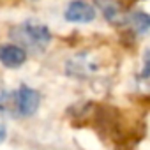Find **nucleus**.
<instances>
[{
    "instance_id": "obj_1",
    "label": "nucleus",
    "mask_w": 150,
    "mask_h": 150,
    "mask_svg": "<svg viewBox=\"0 0 150 150\" xmlns=\"http://www.w3.org/2000/svg\"><path fill=\"white\" fill-rule=\"evenodd\" d=\"M11 39L25 51H42L51 42V32L42 23L25 21L11 28Z\"/></svg>"
},
{
    "instance_id": "obj_2",
    "label": "nucleus",
    "mask_w": 150,
    "mask_h": 150,
    "mask_svg": "<svg viewBox=\"0 0 150 150\" xmlns=\"http://www.w3.org/2000/svg\"><path fill=\"white\" fill-rule=\"evenodd\" d=\"M13 104H14V113H18L20 117H32L39 110L41 94L35 88L21 85L16 92H13Z\"/></svg>"
},
{
    "instance_id": "obj_3",
    "label": "nucleus",
    "mask_w": 150,
    "mask_h": 150,
    "mask_svg": "<svg viewBox=\"0 0 150 150\" xmlns=\"http://www.w3.org/2000/svg\"><path fill=\"white\" fill-rule=\"evenodd\" d=\"M64 18L71 23H90L96 20V7L85 0H72L64 13Z\"/></svg>"
},
{
    "instance_id": "obj_4",
    "label": "nucleus",
    "mask_w": 150,
    "mask_h": 150,
    "mask_svg": "<svg viewBox=\"0 0 150 150\" xmlns=\"http://www.w3.org/2000/svg\"><path fill=\"white\" fill-rule=\"evenodd\" d=\"M25 62H27V51L21 46H18L16 42L0 44V64L4 67L16 69V67H21Z\"/></svg>"
},
{
    "instance_id": "obj_5",
    "label": "nucleus",
    "mask_w": 150,
    "mask_h": 150,
    "mask_svg": "<svg viewBox=\"0 0 150 150\" xmlns=\"http://www.w3.org/2000/svg\"><path fill=\"white\" fill-rule=\"evenodd\" d=\"M94 2H96V6L101 9L103 16H104L110 23L120 25V23L125 21V14H124V9H122V6H120L118 0H94Z\"/></svg>"
},
{
    "instance_id": "obj_6",
    "label": "nucleus",
    "mask_w": 150,
    "mask_h": 150,
    "mask_svg": "<svg viewBox=\"0 0 150 150\" xmlns=\"http://www.w3.org/2000/svg\"><path fill=\"white\" fill-rule=\"evenodd\" d=\"M125 23L136 35H143L150 30V14H146L143 11L131 13L129 16H125Z\"/></svg>"
},
{
    "instance_id": "obj_7",
    "label": "nucleus",
    "mask_w": 150,
    "mask_h": 150,
    "mask_svg": "<svg viewBox=\"0 0 150 150\" xmlns=\"http://www.w3.org/2000/svg\"><path fill=\"white\" fill-rule=\"evenodd\" d=\"M139 78L141 80H146L150 78V50L145 53L143 57V67H141V72H139Z\"/></svg>"
},
{
    "instance_id": "obj_8",
    "label": "nucleus",
    "mask_w": 150,
    "mask_h": 150,
    "mask_svg": "<svg viewBox=\"0 0 150 150\" xmlns=\"http://www.w3.org/2000/svg\"><path fill=\"white\" fill-rule=\"evenodd\" d=\"M6 138H7V131H6V127L2 124H0V143H2Z\"/></svg>"
}]
</instances>
